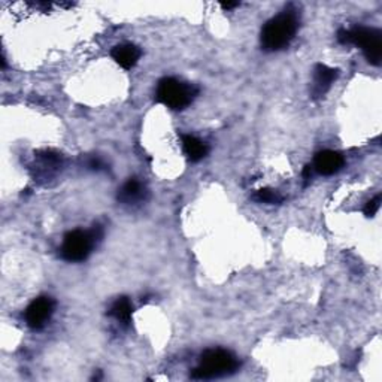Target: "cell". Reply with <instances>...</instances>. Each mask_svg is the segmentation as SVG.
I'll use <instances>...</instances> for the list:
<instances>
[{
  "mask_svg": "<svg viewBox=\"0 0 382 382\" xmlns=\"http://www.w3.org/2000/svg\"><path fill=\"white\" fill-rule=\"evenodd\" d=\"M146 190L137 179H128L126 184L118 190V201L126 205L137 203L145 199Z\"/></svg>",
  "mask_w": 382,
  "mask_h": 382,
  "instance_id": "10",
  "label": "cell"
},
{
  "mask_svg": "<svg viewBox=\"0 0 382 382\" xmlns=\"http://www.w3.org/2000/svg\"><path fill=\"white\" fill-rule=\"evenodd\" d=\"M314 85H312V94L314 98H323L330 90V87L336 81L337 71L326 65H318L314 71Z\"/></svg>",
  "mask_w": 382,
  "mask_h": 382,
  "instance_id": "8",
  "label": "cell"
},
{
  "mask_svg": "<svg viewBox=\"0 0 382 382\" xmlns=\"http://www.w3.org/2000/svg\"><path fill=\"white\" fill-rule=\"evenodd\" d=\"M157 99L170 109H184L190 106L197 95V89L193 85L181 82L175 78H163L157 85Z\"/></svg>",
  "mask_w": 382,
  "mask_h": 382,
  "instance_id": "4",
  "label": "cell"
},
{
  "mask_svg": "<svg viewBox=\"0 0 382 382\" xmlns=\"http://www.w3.org/2000/svg\"><path fill=\"white\" fill-rule=\"evenodd\" d=\"M111 56L121 67L128 71V69L135 67L139 58H141V49L133 43H121V45H117L112 49Z\"/></svg>",
  "mask_w": 382,
  "mask_h": 382,
  "instance_id": "9",
  "label": "cell"
},
{
  "mask_svg": "<svg viewBox=\"0 0 382 382\" xmlns=\"http://www.w3.org/2000/svg\"><path fill=\"white\" fill-rule=\"evenodd\" d=\"M299 27L297 16L284 12L269 20L262 30V47L269 53L281 51L290 45Z\"/></svg>",
  "mask_w": 382,
  "mask_h": 382,
  "instance_id": "1",
  "label": "cell"
},
{
  "mask_svg": "<svg viewBox=\"0 0 382 382\" xmlns=\"http://www.w3.org/2000/svg\"><path fill=\"white\" fill-rule=\"evenodd\" d=\"M254 201L260 202V203H269V205H275V203H281L282 202V196L278 193L276 190L272 188H262L258 190L257 193L254 194Z\"/></svg>",
  "mask_w": 382,
  "mask_h": 382,
  "instance_id": "13",
  "label": "cell"
},
{
  "mask_svg": "<svg viewBox=\"0 0 382 382\" xmlns=\"http://www.w3.org/2000/svg\"><path fill=\"white\" fill-rule=\"evenodd\" d=\"M337 39L342 43H354L363 49L370 65L379 66L382 58V36L381 32L369 27H354L352 30H341Z\"/></svg>",
  "mask_w": 382,
  "mask_h": 382,
  "instance_id": "3",
  "label": "cell"
},
{
  "mask_svg": "<svg viewBox=\"0 0 382 382\" xmlns=\"http://www.w3.org/2000/svg\"><path fill=\"white\" fill-rule=\"evenodd\" d=\"M54 312V300L47 296L34 299L25 309V323L29 327L39 330L48 324V321L53 317Z\"/></svg>",
  "mask_w": 382,
  "mask_h": 382,
  "instance_id": "6",
  "label": "cell"
},
{
  "mask_svg": "<svg viewBox=\"0 0 382 382\" xmlns=\"http://www.w3.org/2000/svg\"><path fill=\"white\" fill-rule=\"evenodd\" d=\"M312 168H314L318 173H321V175L330 177L344 168V157L336 151H330V150L321 151L315 155L314 166Z\"/></svg>",
  "mask_w": 382,
  "mask_h": 382,
  "instance_id": "7",
  "label": "cell"
},
{
  "mask_svg": "<svg viewBox=\"0 0 382 382\" xmlns=\"http://www.w3.org/2000/svg\"><path fill=\"white\" fill-rule=\"evenodd\" d=\"M95 242V234L93 232H84V230H74L69 232L65 240L62 249V257L66 262H84V260L90 256L91 249Z\"/></svg>",
  "mask_w": 382,
  "mask_h": 382,
  "instance_id": "5",
  "label": "cell"
},
{
  "mask_svg": "<svg viewBox=\"0 0 382 382\" xmlns=\"http://www.w3.org/2000/svg\"><path fill=\"white\" fill-rule=\"evenodd\" d=\"M379 206H381V196H377L375 199H372V201H369L366 203V206H364V215H366V216H375V214L379 210Z\"/></svg>",
  "mask_w": 382,
  "mask_h": 382,
  "instance_id": "14",
  "label": "cell"
},
{
  "mask_svg": "<svg viewBox=\"0 0 382 382\" xmlns=\"http://www.w3.org/2000/svg\"><path fill=\"white\" fill-rule=\"evenodd\" d=\"M182 146H184V153L191 161H201L207 155V145L191 135L182 136Z\"/></svg>",
  "mask_w": 382,
  "mask_h": 382,
  "instance_id": "11",
  "label": "cell"
},
{
  "mask_svg": "<svg viewBox=\"0 0 382 382\" xmlns=\"http://www.w3.org/2000/svg\"><path fill=\"white\" fill-rule=\"evenodd\" d=\"M109 314L114 317L120 323L127 324L133 314V305L127 297H120L114 305H112Z\"/></svg>",
  "mask_w": 382,
  "mask_h": 382,
  "instance_id": "12",
  "label": "cell"
},
{
  "mask_svg": "<svg viewBox=\"0 0 382 382\" xmlns=\"http://www.w3.org/2000/svg\"><path fill=\"white\" fill-rule=\"evenodd\" d=\"M221 6H223V10L229 11V10H233V8H238L239 3L238 2H227V3H221Z\"/></svg>",
  "mask_w": 382,
  "mask_h": 382,
  "instance_id": "15",
  "label": "cell"
},
{
  "mask_svg": "<svg viewBox=\"0 0 382 382\" xmlns=\"http://www.w3.org/2000/svg\"><path fill=\"white\" fill-rule=\"evenodd\" d=\"M238 368L236 357L225 350H207L202 354L201 364L191 373L193 379H214L234 372Z\"/></svg>",
  "mask_w": 382,
  "mask_h": 382,
  "instance_id": "2",
  "label": "cell"
}]
</instances>
